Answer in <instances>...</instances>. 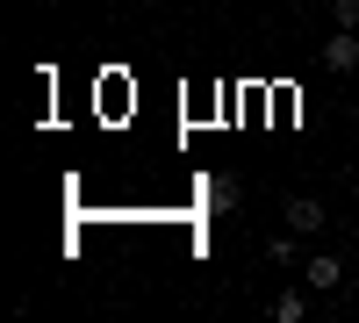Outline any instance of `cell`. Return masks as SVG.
<instances>
[{
  "label": "cell",
  "mask_w": 359,
  "mask_h": 323,
  "mask_svg": "<svg viewBox=\"0 0 359 323\" xmlns=\"http://www.w3.org/2000/svg\"><path fill=\"white\" fill-rule=\"evenodd\" d=\"M302 280L316 287V295H331V287H345V266H338L331 252H316V259H302Z\"/></svg>",
  "instance_id": "cell-1"
},
{
  "label": "cell",
  "mask_w": 359,
  "mask_h": 323,
  "mask_svg": "<svg viewBox=\"0 0 359 323\" xmlns=\"http://www.w3.org/2000/svg\"><path fill=\"white\" fill-rule=\"evenodd\" d=\"M280 216H287V230H302V238H316V230H323V201H316V194H294V201H287Z\"/></svg>",
  "instance_id": "cell-2"
},
{
  "label": "cell",
  "mask_w": 359,
  "mask_h": 323,
  "mask_svg": "<svg viewBox=\"0 0 359 323\" xmlns=\"http://www.w3.org/2000/svg\"><path fill=\"white\" fill-rule=\"evenodd\" d=\"M266 266H302V230H273V238H266Z\"/></svg>",
  "instance_id": "cell-3"
},
{
  "label": "cell",
  "mask_w": 359,
  "mask_h": 323,
  "mask_svg": "<svg viewBox=\"0 0 359 323\" xmlns=\"http://www.w3.org/2000/svg\"><path fill=\"white\" fill-rule=\"evenodd\" d=\"M323 65H331V72H352L359 65V36H352V29H338V36L323 43Z\"/></svg>",
  "instance_id": "cell-4"
},
{
  "label": "cell",
  "mask_w": 359,
  "mask_h": 323,
  "mask_svg": "<svg viewBox=\"0 0 359 323\" xmlns=\"http://www.w3.org/2000/svg\"><path fill=\"white\" fill-rule=\"evenodd\" d=\"M237 194H245V187H237L230 172H216V180L201 187V201H208V209H216V216H223V209H237Z\"/></svg>",
  "instance_id": "cell-5"
},
{
  "label": "cell",
  "mask_w": 359,
  "mask_h": 323,
  "mask_svg": "<svg viewBox=\"0 0 359 323\" xmlns=\"http://www.w3.org/2000/svg\"><path fill=\"white\" fill-rule=\"evenodd\" d=\"M309 316V295H302V287H280V295H273V323H302Z\"/></svg>",
  "instance_id": "cell-6"
},
{
  "label": "cell",
  "mask_w": 359,
  "mask_h": 323,
  "mask_svg": "<svg viewBox=\"0 0 359 323\" xmlns=\"http://www.w3.org/2000/svg\"><path fill=\"white\" fill-rule=\"evenodd\" d=\"M331 15H338V29H359V0H331Z\"/></svg>",
  "instance_id": "cell-7"
},
{
  "label": "cell",
  "mask_w": 359,
  "mask_h": 323,
  "mask_svg": "<svg viewBox=\"0 0 359 323\" xmlns=\"http://www.w3.org/2000/svg\"><path fill=\"white\" fill-rule=\"evenodd\" d=\"M352 130H359V101H352Z\"/></svg>",
  "instance_id": "cell-8"
}]
</instances>
